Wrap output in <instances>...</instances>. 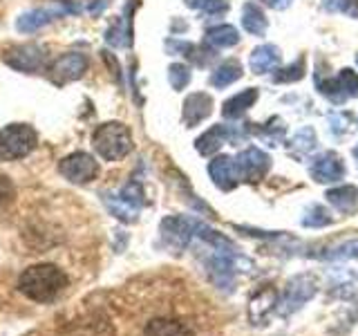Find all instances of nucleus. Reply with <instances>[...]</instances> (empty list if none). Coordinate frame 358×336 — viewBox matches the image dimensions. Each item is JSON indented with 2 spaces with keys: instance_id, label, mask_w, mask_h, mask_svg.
Masks as SVG:
<instances>
[{
  "instance_id": "20",
  "label": "nucleus",
  "mask_w": 358,
  "mask_h": 336,
  "mask_svg": "<svg viewBox=\"0 0 358 336\" xmlns=\"http://www.w3.org/2000/svg\"><path fill=\"white\" fill-rule=\"evenodd\" d=\"M240 76H242V65L238 61H227L210 74V83L213 88H227L238 81Z\"/></svg>"
},
{
  "instance_id": "25",
  "label": "nucleus",
  "mask_w": 358,
  "mask_h": 336,
  "mask_svg": "<svg viewBox=\"0 0 358 336\" xmlns=\"http://www.w3.org/2000/svg\"><path fill=\"white\" fill-rule=\"evenodd\" d=\"M52 20V11H45V9H36V11H29V14L20 16L18 20V29L20 31H34L43 25H48Z\"/></svg>"
},
{
  "instance_id": "1",
  "label": "nucleus",
  "mask_w": 358,
  "mask_h": 336,
  "mask_svg": "<svg viewBox=\"0 0 358 336\" xmlns=\"http://www.w3.org/2000/svg\"><path fill=\"white\" fill-rule=\"evenodd\" d=\"M65 287V272L50 262L31 265L18 278V289L22 291V296H27L34 302H52L63 294Z\"/></svg>"
},
{
  "instance_id": "7",
  "label": "nucleus",
  "mask_w": 358,
  "mask_h": 336,
  "mask_svg": "<svg viewBox=\"0 0 358 336\" xmlns=\"http://www.w3.org/2000/svg\"><path fill=\"white\" fill-rule=\"evenodd\" d=\"M90 67V61L87 56L81 54V52H67L63 56H59L52 67H50V74H52V81L59 83V85H65L70 81H76V78H81Z\"/></svg>"
},
{
  "instance_id": "32",
  "label": "nucleus",
  "mask_w": 358,
  "mask_h": 336,
  "mask_svg": "<svg viewBox=\"0 0 358 336\" xmlns=\"http://www.w3.org/2000/svg\"><path fill=\"white\" fill-rule=\"evenodd\" d=\"M327 7L334 11H343V14L352 18H358V0H329Z\"/></svg>"
},
{
  "instance_id": "21",
  "label": "nucleus",
  "mask_w": 358,
  "mask_h": 336,
  "mask_svg": "<svg viewBox=\"0 0 358 336\" xmlns=\"http://www.w3.org/2000/svg\"><path fill=\"white\" fill-rule=\"evenodd\" d=\"M316 146H318V134H316V130H313L311 126H305V128L298 130L294 141H291V153H294L296 157H305L311 150H316Z\"/></svg>"
},
{
  "instance_id": "14",
  "label": "nucleus",
  "mask_w": 358,
  "mask_h": 336,
  "mask_svg": "<svg viewBox=\"0 0 358 336\" xmlns=\"http://www.w3.org/2000/svg\"><path fill=\"white\" fill-rule=\"evenodd\" d=\"M213 112V99L206 92H195L184 101V121L186 126H197Z\"/></svg>"
},
{
  "instance_id": "17",
  "label": "nucleus",
  "mask_w": 358,
  "mask_h": 336,
  "mask_svg": "<svg viewBox=\"0 0 358 336\" xmlns=\"http://www.w3.org/2000/svg\"><path fill=\"white\" fill-rule=\"evenodd\" d=\"M255 101H257V90L249 88V90H244V92L231 97L229 101H224L222 115L227 117V119H240V117H244L246 110L253 108Z\"/></svg>"
},
{
  "instance_id": "12",
  "label": "nucleus",
  "mask_w": 358,
  "mask_h": 336,
  "mask_svg": "<svg viewBox=\"0 0 358 336\" xmlns=\"http://www.w3.org/2000/svg\"><path fill=\"white\" fill-rule=\"evenodd\" d=\"M208 173L213 182H215V186L222 190H233L240 184V173H238V164H235V157H229V155L215 157V160L208 164Z\"/></svg>"
},
{
  "instance_id": "35",
  "label": "nucleus",
  "mask_w": 358,
  "mask_h": 336,
  "mask_svg": "<svg viewBox=\"0 0 358 336\" xmlns=\"http://www.w3.org/2000/svg\"><path fill=\"white\" fill-rule=\"evenodd\" d=\"M356 63H358V54H356Z\"/></svg>"
},
{
  "instance_id": "28",
  "label": "nucleus",
  "mask_w": 358,
  "mask_h": 336,
  "mask_svg": "<svg viewBox=\"0 0 358 336\" xmlns=\"http://www.w3.org/2000/svg\"><path fill=\"white\" fill-rule=\"evenodd\" d=\"M302 76H305V59L294 61L291 65L282 67V70H275L273 81L275 83H294V81H300Z\"/></svg>"
},
{
  "instance_id": "30",
  "label": "nucleus",
  "mask_w": 358,
  "mask_h": 336,
  "mask_svg": "<svg viewBox=\"0 0 358 336\" xmlns=\"http://www.w3.org/2000/svg\"><path fill=\"white\" fill-rule=\"evenodd\" d=\"M14 200H16V186H14V182H11L7 175L0 173V213L14 204Z\"/></svg>"
},
{
  "instance_id": "6",
  "label": "nucleus",
  "mask_w": 358,
  "mask_h": 336,
  "mask_svg": "<svg viewBox=\"0 0 358 336\" xmlns=\"http://www.w3.org/2000/svg\"><path fill=\"white\" fill-rule=\"evenodd\" d=\"M59 173L65 179H70L72 184H87L99 175V164L92 155L74 153L59 164Z\"/></svg>"
},
{
  "instance_id": "26",
  "label": "nucleus",
  "mask_w": 358,
  "mask_h": 336,
  "mask_svg": "<svg viewBox=\"0 0 358 336\" xmlns=\"http://www.w3.org/2000/svg\"><path fill=\"white\" fill-rule=\"evenodd\" d=\"M354 115H350V112H331V115L327 117V123H329V130L331 134H336V137H343V134H347L352 128H354Z\"/></svg>"
},
{
  "instance_id": "10",
  "label": "nucleus",
  "mask_w": 358,
  "mask_h": 336,
  "mask_svg": "<svg viewBox=\"0 0 358 336\" xmlns=\"http://www.w3.org/2000/svg\"><path fill=\"white\" fill-rule=\"evenodd\" d=\"M3 61L14 67L18 72H38L45 65V50H41L38 45H18L5 52Z\"/></svg>"
},
{
  "instance_id": "19",
  "label": "nucleus",
  "mask_w": 358,
  "mask_h": 336,
  "mask_svg": "<svg viewBox=\"0 0 358 336\" xmlns=\"http://www.w3.org/2000/svg\"><path fill=\"white\" fill-rule=\"evenodd\" d=\"M206 43H210L213 48H233L240 43V34L233 25H215L206 31Z\"/></svg>"
},
{
  "instance_id": "22",
  "label": "nucleus",
  "mask_w": 358,
  "mask_h": 336,
  "mask_svg": "<svg viewBox=\"0 0 358 336\" xmlns=\"http://www.w3.org/2000/svg\"><path fill=\"white\" fill-rule=\"evenodd\" d=\"M255 132H257V137H260L264 144H268V146H280V144L285 141L287 126H285L282 119L273 117V119H268L262 128H257Z\"/></svg>"
},
{
  "instance_id": "2",
  "label": "nucleus",
  "mask_w": 358,
  "mask_h": 336,
  "mask_svg": "<svg viewBox=\"0 0 358 336\" xmlns=\"http://www.w3.org/2000/svg\"><path fill=\"white\" fill-rule=\"evenodd\" d=\"M92 146L101 160L119 162L132 150V132L121 121L101 123L92 134Z\"/></svg>"
},
{
  "instance_id": "15",
  "label": "nucleus",
  "mask_w": 358,
  "mask_h": 336,
  "mask_svg": "<svg viewBox=\"0 0 358 336\" xmlns=\"http://www.w3.org/2000/svg\"><path fill=\"white\" fill-rule=\"evenodd\" d=\"M280 61H282V52L275 45H260V48L253 50L249 65L255 74H268L278 70Z\"/></svg>"
},
{
  "instance_id": "8",
  "label": "nucleus",
  "mask_w": 358,
  "mask_h": 336,
  "mask_svg": "<svg viewBox=\"0 0 358 336\" xmlns=\"http://www.w3.org/2000/svg\"><path fill=\"white\" fill-rule=\"evenodd\" d=\"M278 298L280 291L271 285L257 289L249 300V321L255 328H264L271 321V316L278 312Z\"/></svg>"
},
{
  "instance_id": "33",
  "label": "nucleus",
  "mask_w": 358,
  "mask_h": 336,
  "mask_svg": "<svg viewBox=\"0 0 358 336\" xmlns=\"http://www.w3.org/2000/svg\"><path fill=\"white\" fill-rule=\"evenodd\" d=\"M264 3L273 9H287L291 5V0H264Z\"/></svg>"
},
{
  "instance_id": "27",
  "label": "nucleus",
  "mask_w": 358,
  "mask_h": 336,
  "mask_svg": "<svg viewBox=\"0 0 358 336\" xmlns=\"http://www.w3.org/2000/svg\"><path fill=\"white\" fill-rule=\"evenodd\" d=\"M336 83H338L345 99H350V97L358 99V74L354 70H350V67L341 70L338 76H336Z\"/></svg>"
},
{
  "instance_id": "34",
  "label": "nucleus",
  "mask_w": 358,
  "mask_h": 336,
  "mask_svg": "<svg viewBox=\"0 0 358 336\" xmlns=\"http://www.w3.org/2000/svg\"><path fill=\"white\" fill-rule=\"evenodd\" d=\"M354 160H356V164H358V146L354 148Z\"/></svg>"
},
{
  "instance_id": "9",
  "label": "nucleus",
  "mask_w": 358,
  "mask_h": 336,
  "mask_svg": "<svg viewBox=\"0 0 358 336\" xmlns=\"http://www.w3.org/2000/svg\"><path fill=\"white\" fill-rule=\"evenodd\" d=\"M242 139H246V132H244V130H235L233 126H222V123H217V126L208 128V130L195 141V148H197V153H201V155H213V153H217L227 141H231V144H240Z\"/></svg>"
},
{
  "instance_id": "13",
  "label": "nucleus",
  "mask_w": 358,
  "mask_h": 336,
  "mask_svg": "<svg viewBox=\"0 0 358 336\" xmlns=\"http://www.w3.org/2000/svg\"><path fill=\"white\" fill-rule=\"evenodd\" d=\"M143 336H195L186 323L171 316H155L145 323Z\"/></svg>"
},
{
  "instance_id": "11",
  "label": "nucleus",
  "mask_w": 358,
  "mask_h": 336,
  "mask_svg": "<svg viewBox=\"0 0 358 336\" xmlns=\"http://www.w3.org/2000/svg\"><path fill=\"white\" fill-rule=\"evenodd\" d=\"M309 173L313 177V182L318 184H331V182H338L345 175V164L341 160V155L336 153H322L313 160Z\"/></svg>"
},
{
  "instance_id": "18",
  "label": "nucleus",
  "mask_w": 358,
  "mask_h": 336,
  "mask_svg": "<svg viewBox=\"0 0 358 336\" xmlns=\"http://www.w3.org/2000/svg\"><path fill=\"white\" fill-rule=\"evenodd\" d=\"M242 25L244 29L253 34V36H264L266 29H268V20L264 16V11L262 7L257 5V3H246L244 9H242Z\"/></svg>"
},
{
  "instance_id": "3",
  "label": "nucleus",
  "mask_w": 358,
  "mask_h": 336,
  "mask_svg": "<svg viewBox=\"0 0 358 336\" xmlns=\"http://www.w3.org/2000/svg\"><path fill=\"white\" fill-rule=\"evenodd\" d=\"M38 144V134L27 123H9L0 130V157L7 162L27 157Z\"/></svg>"
},
{
  "instance_id": "4",
  "label": "nucleus",
  "mask_w": 358,
  "mask_h": 336,
  "mask_svg": "<svg viewBox=\"0 0 358 336\" xmlns=\"http://www.w3.org/2000/svg\"><path fill=\"white\" fill-rule=\"evenodd\" d=\"M318 291V278L313 274H298L285 285L282 294L278 298V312L282 318L298 312L305 302H309Z\"/></svg>"
},
{
  "instance_id": "16",
  "label": "nucleus",
  "mask_w": 358,
  "mask_h": 336,
  "mask_svg": "<svg viewBox=\"0 0 358 336\" xmlns=\"http://www.w3.org/2000/svg\"><path fill=\"white\" fill-rule=\"evenodd\" d=\"M324 197H327L329 204L338 213H343V216H352L358 206V188L352 184L329 188L327 193H324Z\"/></svg>"
},
{
  "instance_id": "5",
  "label": "nucleus",
  "mask_w": 358,
  "mask_h": 336,
  "mask_svg": "<svg viewBox=\"0 0 358 336\" xmlns=\"http://www.w3.org/2000/svg\"><path fill=\"white\" fill-rule=\"evenodd\" d=\"M235 164H238L240 182L257 184L268 173V168H271V157H268L264 150L251 146V148H246L244 153L235 157Z\"/></svg>"
},
{
  "instance_id": "29",
  "label": "nucleus",
  "mask_w": 358,
  "mask_h": 336,
  "mask_svg": "<svg viewBox=\"0 0 358 336\" xmlns=\"http://www.w3.org/2000/svg\"><path fill=\"white\" fill-rule=\"evenodd\" d=\"M168 81H171L173 90H184L190 83V70L182 63L171 65V70H168Z\"/></svg>"
},
{
  "instance_id": "23",
  "label": "nucleus",
  "mask_w": 358,
  "mask_h": 336,
  "mask_svg": "<svg viewBox=\"0 0 358 336\" xmlns=\"http://www.w3.org/2000/svg\"><path fill=\"white\" fill-rule=\"evenodd\" d=\"M302 227H309V229H320V227H327V224H331V216L327 211H324L320 204H311L305 216H302Z\"/></svg>"
},
{
  "instance_id": "24",
  "label": "nucleus",
  "mask_w": 358,
  "mask_h": 336,
  "mask_svg": "<svg viewBox=\"0 0 358 336\" xmlns=\"http://www.w3.org/2000/svg\"><path fill=\"white\" fill-rule=\"evenodd\" d=\"M322 258L324 260H356L358 258V240L336 244L329 251H324Z\"/></svg>"
},
{
  "instance_id": "31",
  "label": "nucleus",
  "mask_w": 358,
  "mask_h": 336,
  "mask_svg": "<svg viewBox=\"0 0 358 336\" xmlns=\"http://www.w3.org/2000/svg\"><path fill=\"white\" fill-rule=\"evenodd\" d=\"M186 5L193 9L208 11V14H224V11H229L227 0H186Z\"/></svg>"
}]
</instances>
